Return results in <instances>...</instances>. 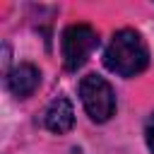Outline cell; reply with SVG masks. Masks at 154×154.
Listing matches in <instances>:
<instances>
[{
	"instance_id": "obj_4",
	"label": "cell",
	"mask_w": 154,
	"mask_h": 154,
	"mask_svg": "<svg viewBox=\"0 0 154 154\" xmlns=\"http://www.w3.org/2000/svg\"><path fill=\"white\" fill-rule=\"evenodd\" d=\"M41 82V72L36 65L31 63H19L17 67H12V72L7 75V89L17 96V99H26L36 91Z\"/></svg>"
},
{
	"instance_id": "obj_6",
	"label": "cell",
	"mask_w": 154,
	"mask_h": 154,
	"mask_svg": "<svg viewBox=\"0 0 154 154\" xmlns=\"http://www.w3.org/2000/svg\"><path fill=\"white\" fill-rule=\"evenodd\" d=\"M144 140H147V147L152 149V154H154V113L147 118V123H144Z\"/></svg>"
},
{
	"instance_id": "obj_5",
	"label": "cell",
	"mask_w": 154,
	"mask_h": 154,
	"mask_svg": "<svg viewBox=\"0 0 154 154\" xmlns=\"http://www.w3.org/2000/svg\"><path fill=\"white\" fill-rule=\"evenodd\" d=\"M43 123H46V128H48L51 132H55V135L67 132V130L75 125V108H72V103H70L65 96L53 99L51 106H48L46 113H43Z\"/></svg>"
},
{
	"instance_id": "obj_2",
	"label": "cell",
	"mask_w": 154,
	"mask_h": 154,
	"mask_svg": "<svg viewBox=\"0 0 154 154\" xmlns=\"http://www.w3.org/2000/svg\"><path fill=\"white\" fill-rule=\"evenodd\" d=\"M79 99L91 120L106 123L116 111V94L111 84L99 75H87L79 82Z\"/></svg>"
},
{
	"instance_id": "obj_3",
	"label": "cell",
	"mask_w": 154,
	"mask_h": 154,
	"mask_svg": "<svg viewBox=\"0 0 154 154\" xmlns=\"http://www.w3.org/2000/svg\"><path fill=\"white\" fill-rule=\"evenodd\" d=\"M96 46H99V36L89 24H70L63 31V41H60L65 67L67 70L82 67Z\"/></svg>"
},
{
	"instance_id": "obj_1",
	"label": "cell",
	"mask_w": 154,
	"mask_h": 154,
	"mask_svg": "<svg viewBox=\"0 0 154 154\" xmlns=\"http://www.w3.org/2000/svg\"><path fill=\"white\" fill-rule=\"evenodd\" d=\"M149 63V51L144 38L135 29H120L113 34L103 51V65L120 75V77H135L140 75Z\"/></svg>"
}]
</instances>
